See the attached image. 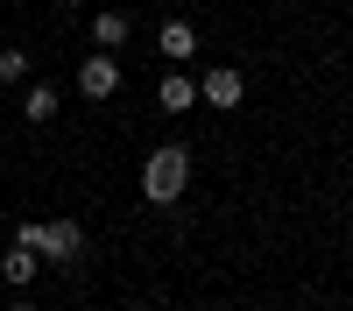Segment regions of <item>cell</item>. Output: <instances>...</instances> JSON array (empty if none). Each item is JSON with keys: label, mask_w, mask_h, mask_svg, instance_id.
<instances>
[{"label": "cell", "mask_w": 353, "mask_h": 311, "mask_svg": "<svg viewBox=\"0 0 353 311\" xmlns=\"http://www.w3.org/2000/svg\"><path fill=\"white\" fill-rule=\"evenodd\" d=\"M14 241L21 248H36V262H78L85 254V226L78 219H28V226H14Z\"/></svg>", "instance_id": "obj_2"}, {"label": "cell", "mask_w": 353, "mask_h": 311, "mask_svg": "<svg viewBox=\"0 0 353 311\" xmlns=\"http://www.w3.org/2000/svg\"><path fill=\"white\" fill-rule=\"evenodd\" d=\"M0 276H8L14 290H21V283H36V248H21V241H14L8 254H0Z\"/></svg>", "instance_id": "obj_7"}, {"label": "cell", "mask_w": 353, "mask_h": 311, "mask_svg": "<svg viewBox=\"0 0 353 311\" xmlns=\"http://www.w3.org/2000/svg\"><path fill=\"white\" fill-rule=\"evenodd\" d=\"M156 99H163V113H184V106L198 99V78H184V71H163V85H156Z\"/></svg>", "instance_id": "obj_6"}, {"label": "cell", "mask_w": 353, "mask_h": 311, "mask_svg": "<svg viewBox=\"0 0 353 311\" xmlns=\"http://www.w3.org/2000/svg\"><path fill=\"white\" fill-rule=\"evenodd\" d=\"M141 311H163V304H141Z\"/></svg>", "instance_id": "obj_13"}, {"label": "cell", "mask_w": 353, "mask_h": 311, "mask_svg": "<svg viewBox=\"0 0 353 311\" xmlns=\"http://www.w3.org/2000/svg\"><path fill=\"white\" fill-rule=\"evenodd\" d=\"M184 184H191V156L176 149V141H163V149L141 156V198H149V205H176Z\"/></svg>", "instance_id": "obj_1"}, {"label": "cell", "mask_w": 353, "mask_h": 311, "mask_svg": "<svg viewBox=\"0 0 353 311\" xmlns=\"http://www.w3.org/2000/svg\"><path fill=\"white\" fill-rule=\"evenodd\" d=\"M78 92H85V99H113V92H121V57H113V50H92V57L78 64Z\"/></svg>", "instance_id": "obj_3"}, {"label": "cell", "mask_w": 353, "mask_h": 311, "mask_svg": "<svg viewBox=\"0 0 353 311\" xmlns=\"http://www.w3.org/2000/svg\"><path fill=\"white\" fill-rule=\"evenodd\" d=\"M21 78H28V50L8 43V50H0V85H21Z\"/></svg>", "instance_id": "obj_10"}, {"label": "cell", "mask_w": 353, "mask_h": 311, "mask_svg": "<svg viewBox=\"0 0 353 311\" xmlns=\"http://www.w3.org/2000/svg\"><path fill=\"white\" fill-rule=\"evenodd\" d=\"M14 311H36V304H14Z\"/></svg>", "instance_id": "obj_12"}, {"label": "cell", "mask_w": 353, "mask_h": 311, "mask_svg": "<svg viewBox=\"0 0 353 311\" xmlns=\"http://www.w3.org/2000/svg\"><path fill=\"white\" fill-rule=\"evenodd\" d=\"M198 99L212 106V113H233V106L248 99V78H241V71H205V78H198Z\"/></svg>", "instance_id": "obj_4"}, {"label": "cell", "mask_w": 353, "mask_h": 311, "mask_svg": "<svg viewBox=\"0 0 353 311\" xmlns=\"http://www.w3.org/2000/svg\"><path fill=\"white\" fill-rule=\"evenodd\" d=\"M21 113H28L36 128H50V121H57V85H28V92H21Z\"/></svg>", "instance_id": "obj_8"}, {"label": "cell", "mask_w": 353, "mask_h": 311, "mask_svg": "<svg viewBox=\"0 0 353 311\" xmlns=\"http://www.w3.org/2000/svg\"><path fill=\"white\" fill-rule=\"evenodd\" d=\"M128 28H134L128 14H92V50H121V43H128Z\"/></svg>", "instance_id": "obj_9"}, {"label": "cell", "mask_w": 353, "mask_h": 311, "mask_svg": "<svg viewBox=\"0 0 353 311\" xmlns=\"http://www.w3.org/2000/svg\"><path fill=\"white\" fill-rule=\"evenodd\" d=\"M156 50L170 57V64H184V57L198 50V28H191V21H163V28H156Z\"/></svg>", "instance_id": "obj_5"}, {"label": "cell", "mask_w": 353, "mask_h": 311, "mask_svg": "<svg viewBox=\"0 0 353 311\" xmlns=\"http://www.w3.org/2000/svg\"><path fill=\"white\" fill-rule=\"evenodd\" d=\"M64 8H85V0H64Z\"/></svg>", "instance_id": "obj_11"}]
</instances>
